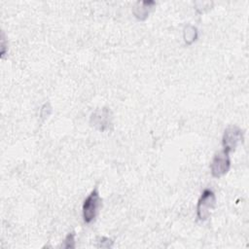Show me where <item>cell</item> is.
I'll use <instances>...</instances> for the list:
<instances>
[{
	"instance_id": "3957f363",
	"label": "cell",
	"mask_w": 249,
	"mask_h": 249,
	"mask_svg": "<svg viewBox=\"0 0 249 249\" xmlns=\"http://www.w3.org/2000/svg\"><path fill=\"white\" fill-rule=\"evenodd\" d=\"M231 167V160H230V153L226 150H222L218 152L210 164L211 174L215 178H220L224 176Z\"/></svg>"
},
{
	"instance_id": "277c9868",
	"label": "cell",
	"mask_w": 249,
	"mask_h": 249,
	"mask_svg": "<svg viewBox=\"0 0 249 249\" xmlns=\"http://www.w3.org/2000/svg\"><path fill=\"white\" fill-rule=\"evenodd\" d=\"M243 141V132L242 130L236 125L228 126L223 134L222 138V145L223 149L230 152L235 150L239 143Z\"/></svg>"
},
{
	"instance_id": "7a4b0ae2",
	"label": "cell",
	"mask_w": 249,
	"mask_h": 249,
	"mask_svg": "<svg viewBox=\"0 0 249 249\" xmlns=\"http://www.w3.org/2000/svg\"><path fill=\"white\" fill-rule=\"evenodd\" d=\"M216 204V196L213 191L210 189H205L198 201H197V206H196V215L199 221H205L209 215L210 211L214 208Z\"/></svg>"
},
{
	"instance_id": "5b68a950",
	"label": "cell",
	"mask_w": 249,
	"mask_h": 249,
	"mask_svg": "<svg viewBox=\"0 0 249 249\" xmlns=\"http://www.w3.org/2000/svg\"><path fill=\"white\" fill-rule=\"evenodd\" d=\"M74 241H75V239H74V234L71 232V233H69L67 236H66V238H65V248H72V247H74L75 245H74Z\"/></svg>"
},
{
	"instance_id": "6da1fadb",
	"label": "cell",
	"mask_w": 249,
	"mask_h": 249,
	"mask_svg": "<svg viewBox=\"0 0 249 249\" xmlns=\"http://www.w3.org/2000/svg\"><path fill=\"white\" fill-rule=\"evenodd\" d=\"M100 196L98 193V189L94 188L90 194L85 198L83 207H82V213H83V219L86 224L91 223L98 211V208L100 206Z\"/></svg>"
}]
</instances>
